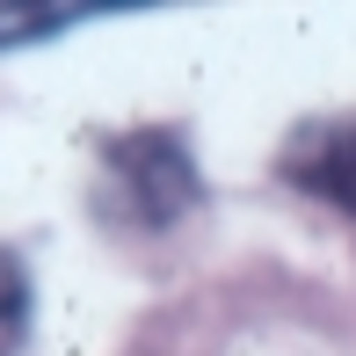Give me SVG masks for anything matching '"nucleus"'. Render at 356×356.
<instances>
[{
	"instance_id": "f257e3e1",
	"label": "nucleus",
	"mask_w": 356,
	"mask_h": 356,
	"mask_svg": "<svg viewBox=\"0 0 356 356\" xmlns=\"http://www.w3.org/2000/svg\"><path fill=\"white\" fill-rule=\"evenodd\" d=\"M117 175L131 182V197H138V211H145V218H175V211H189V204H197L189 153H182L168 131L124 138V145H117Z\"/></svg>"
},
{
	"instance_id": "f03ea898",
	"label": "nucleus",
	"mask_w": 356,
	"mask_h": 356,
	"mask_svg": "<svg viewBox=\"0 0 356 356\" xmlns=\"http://www.w3.org/2000/svg\"><path fill=\"white\" fill-rule=\"evenodd\" d=\"M305 189H320L327 204H342V211L356 218V124L334 131L313 160H305Z\"/></svg>"
},
{
	"instance_id": "7ed1b4c3",
	"label": "nucleus",
	"mask_w": 356,
	"mask_h": 356,
	"mask_svg": "<svg viewBox=\"0 0 356 356\" xmlns=\"http://www.w3.org/2000/svg\"><path fill=\"white\" fill-rule=\"evenodd\" d=\"M29 320H37V291H29V269H22V254H8V248H0V356H22Z\"/></svg>"
},
{
	"instance_id": "20e7f679",
	"label": "nucleus",
	"mask_w": 356,
	"mask_h": 356,
	"mask_svg": "<svg viewBox=\"0 0 356 356\" xmlns=\"http://www.w3.org/2000/svg\"><path fill=\"white\" fill-rule=\"evenodd\" d=\"M80 22V8H0V44H29V37H51V29Z\"/></svg>"
}]
</instances>
